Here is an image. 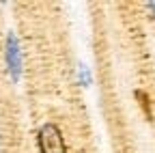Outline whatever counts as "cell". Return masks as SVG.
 <instances>
[{
    "label": "cell",
    "instance_id": "7a4b0ae2",
    "mask_svg": "<svg viewBox=\"0 0 155 153\" xmlns=\"http://www.w3.org/2000/svg\"><path fill=\"white\" fill-rule=\"evenodd\" d=\"M7 67H9V73L13 82L19 80V73H22V52H19V43H17V37L13 32L7 35Z\"/></svg>",
    "mask_w": 155,
    "mask_h": 153
},
{
    "label": "cell",
    "instance_id": "277c9868",
    "mask_svg": "<svg viewBox=\"0 0 155 153\" xmlns=\"http://www.w3.org/2000/svg\"><path fill=\"white\" fill-rule=\"evenodd\" d=\"M147 9L151 11V15H153V20H155V0H153V2H149V5H147Z\"/></svg>",
    "mask_w": 155,
    "mask_h": 153
},
{
    "label": "cell",
    "instance_id": "3957f363",
    "mask_svg": "<svg viewBox=\"0 0 155 153\" xmlns=\"http://www.w3.org/2000/svg\"><path fill=\"white\" fill-rule=\"evenodd\" d=\"M136 99L140 101V108H142V112H144V117H147V119H151V104H149V95H147L144 91H136Z\"/></svg>",
    "mask_w": 155,
    "mask_h": 153
},
{
    "label": "cell",
    "instance_id": "6da1fadb",
    "mask_svg": "<svg viewBox=\"0 0 155 153\" xmlns=\"http://www.w3.org/2000/svg\"><path fill=\"white\" fill-rule=\"evenodd\" d=\"M39 149L41 153H67L65 140H63V131L58 129L54 123H45L39 129Z\"/></svg>",
    "mask_w": 155,
    "mask_h": 153
}]
</instances>
